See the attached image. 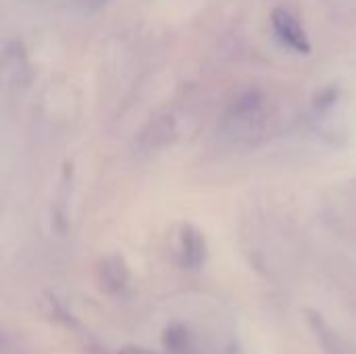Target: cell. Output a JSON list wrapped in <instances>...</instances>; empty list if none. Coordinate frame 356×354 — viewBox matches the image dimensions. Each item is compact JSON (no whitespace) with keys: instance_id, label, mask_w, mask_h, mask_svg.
Returning a JSON list of instances; mask_svg holds the SVG:
<instances>
[{"instance_id":"7a4b0ae2","label":"cell","mask_w":356,"mask_h":354,"mask_svg":"<svg viewBox=\"0 0 356 354\" xmlns=\"http://www.w3.org/2000/svg\"><path fill=\"white\" fill-rule=\"evenodd\" d=\"M179 242H181V263L188 269L200 267L204 263V259H207V244H204L202 232H198L192 225H186L181 230Z\"/></svg>"},{"instance_id":"277c9868","label":"cell","mask_w":356,"mask_h":354,"mask_svg":"<svg viewBox=\"0 0 356 354\" xmlns=\"http://www.w3.org/2000/svg\"><path fill=\"white\" fill-rule=\"evenodd\" d=\"M119 354H159V353H152V351H146V348H138V346H127V348H123Z\"/></svg>"},{"instance_id":"6da1fadb","label":"cell","mask_w":356,"mask_h":354,"mask_svg":"<svg viewBox=\"0 0 356 354\" xmlns=\"http://www.w3.org/2000/svg\"><path fill=\"white\" fill-rule=\"evenodd\" d=\"M271 23L273 29L277 33V38L292 50L296 52H309L311 50V42L307 31L302 29V25L298 23V19L288 13L286 8H275L271 15Z\"/></svg>"},{"instance_id":"3957f363","label":"cell","mask_w":356,"mask_h":354,"mask_svg":"<svg viewBox=\"0 0 356 354\" xmlns=\"http://www.w3.org/2000/svg\"><path fill=\"white\" fill-rule=\"evenodd\" d=\"M163 344L169 354H190L194 351V336L184 323H171L163 332Z\"/></svg>"}]
</instances>
